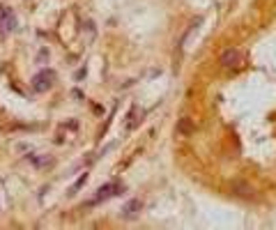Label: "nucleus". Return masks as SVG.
Segmentation results:
<instances>
[{"label": "nucleus", "mask_w": 276, "mask_h": 230, "mask_svg": "<svg viewBox=\"0 0 276 230\" xmlns=\"http://www.w3.org/2000/svg\"><path fill=\"white\" fill-rule=\"evenodd\" d=\"M242 65H244V58H242L237 48H228V51L221 53V67L224 69H237Z\"/></svg>", "instance_id": "f257e3e1"}, {"label": "nucleus", "mask_w": 276, "mask_h": 230, "mask_svg": "<svg viewBox=\"0 0 276 230\" xmlns=\"http://www.w3.org/2000/svg\"><path fill=\"white\" fill-rule=\"evenodd\" d=\"M53 81H55V71L53 69H44V71H39L37 76L32 78V88L37 92H44L53 85Z\"/></svg>", "instance_id": "f03ea898"}, {"label": "nucleus", "mask_w": 276, "mask_h": 230, "mask_svg": "<svg viewBox=\"0 0 276 230\" xmlns=\"http://www.w3.org/2000/svg\"><path fill=\"white\" fill-rule=\"evenodd\" d=\"M14 25H16L14 12H12V9H2V14H0V35L14 30Z\"/></svg>", "instance_id": "7ed1b4c3"}, {"label": "nucleus", "mask_w": 276, "mask_h": 230, "mask_svg": "<svg viewBox=\"0 0 276 230\" xmlns=\"http://www.w3.org/2000/svg\"><path fill=\"white\" fill-rule=\"evenodd\" d=\"M122 191V184H106V186H101L97 191V200H104V198H111V196H115V193Z\"/></svg>", "instance_id": "20e7f679"}, {"label": "nucleus", "mask_w": 276, "mask_h": 230, "mask_svg": "<svg viewBox=\"0 0 276 230\" xmlns=\"http://www.w3.org/2000/svg\"><path fill=\"white\" fill-rule=\"evenodd\" d=\"M177 134H182V136H191L194 134V120L191 117H182L177 122Z\"/></svg>", "instance_id": "39448f33"}, {"label": "nucleus", "mask_w": 276, "mask_h": 230, "mask_svg": "<svg viewBox=\"0 0 276 230\" xmlns=\"http://www.w3.org/2000/svg\"><path fill=\"white\" fill-rule=\"evenodd\" d=\"M138 209H141V200H131V203H127V205H125V209H122V212H125V216H134Z\"/></svg>", "instance_id": "423d86ee"}, {"label": "nucleus", "mask_w": 276, "mask_h": 230, "mask_svg": "<svg viewBox=\"0 0 276 230\" xmlns=\"http://www.w3.org/2000/svg\"><path fill=\"white\" fill-rule=\"evenodd\" d=\"M232 189H235L239 196H249V193H251V186H247V184H242V182L232 184Z\"/></svg>", "instance_id": "0eeeda50"}]
</instances>
